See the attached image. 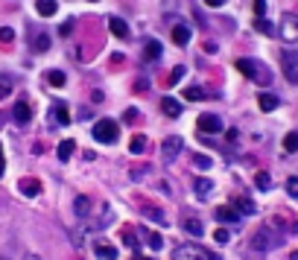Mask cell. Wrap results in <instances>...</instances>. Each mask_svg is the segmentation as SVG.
I'll list each match as a JSON object with an SVG mask.
<instances>
[{
    "instance_id": "2e32d148",
    "label": "cell",
    "mask_w": 298,
    "mask_h": 260,
    "mask_svg": "<svg viewBox=\"0 0 298 260\" xmlns=\"http://www.w3.org/2000/svg\"><path fill=\"white\" fill-rule=\"evenodd\" d=\"M214 216L219 219V222H237V219H240V213L234 211L231 205H222V208H216V211H214Z\"/></svg>"
},
{
    "instance_id": "e0dca14e",
    "label": "cell",
    "mask_w": 298,
    "mask_h": 260,
    "mask_svg": "<svg viewBox=\"0 0 298 260\" xmlns=\"http://www.w3.org/2000/svg\"><path fill=\"white\" fill-rule=\"evenodd\" d=\"M108 29H111L117 38H129V26H126L123 18H108Z\"/></svg>"
},
{
    "instance_id": "bcb514c9",
    "label": "cell",
    "mask_w": 298,
    "mask_h": 260,
    "mask_svg": "<svg viewBox=\"0 0 298 260\" xmlns=\"http://www.w3.org/2000/svg\"><path fill=\"white\" fill-rule=\"evenodd\" d=\"M91 100H94V103H103L106 96H103V91H94V94H91Z\"/></svg>"
},
{
    "instance_id": "9a60e30c",
    "label": "cell",
    "mask_w": 298,
    "mask_h": 260,
    "mask_svg": "<svg viewBox=\"0 0 298 260\" xmlns=\"http://www.w3.org/2000/svg\"><path fill=\"white\" fill-rule=\"evenodd\" d=\"M161 59V41H146V47H143V61L149 64V61H158Z\"/></svg>"
},
{
    "instance_id": "f907efd6",
    "label": "cell",
    "mask_w": 298,
    "mask_h": 260,
    "mask_svg": "<svg viewBox=\"0 0 298 260\" xmlns=\"http://www.w3.org/2000/svg\"><path fill=\"white\" fill-rule=\"evenodd\" d=\"M26 260H38V257H36V254H32V257H26Z\"/></svg>"
},
{
    "instance_id": "c3c4849f",
    "label": "cell",
    "mask_w": 298,
    "mask_h": 260,
    "mask_svg": "<svg viewBox=\"0 0 298 260\" xmlns=\"http://www.w3.org/2000/svg\"><path fill=\"white\" fill-rule=\"evenodd\" d=\"M289 260H298V248H295V251H292V254H289Z\"/></svg>"
},
{
    "instance_id": "7a4b0ae2",
    "label": "cell",
    "mask_w": 298,
    "mask_h": 260,
    "mask_svg": "<svg viewBox=\"0 0 298 260\" xmlns=\"http://www.w3.org/2000/svg\"><path fill=\"white\" fill-rule=\"evenodd\" d=\"M173 260H219L214 251H208L199 243H181L176 251H173Z\"/></svg>"
},
{
    "instance_id": "7c38bea8",
    "label": "cell",
    "mask_w": 298,
    "mask_h": 260,
    "mask_svg": "<svg viewBox=\"0 0 298 260\" xmlns=\"http://www.w3.org/2000/svg\"><path fill=\"white\" fill-rule=\"evenodd\" d=\"M161 111H164L167 117H179L181 114V103L176 100V96H164V100H161Z\"/></svg>"
},
{
    "instance_id": "8fae6325",
    "label": "cell",
    "mask_w": 298,
    "mask_h": 260,
    "mask_svg": "<svg viewBox=\"0 0 298 260\" xmlns=\"http://www.w3.org/2000/svg\"><path fill=\"white\" fill-rule=\"evenodd\" d=\"M173 41H176L179 47H184V44L190 41V26L184 24V21H181V24H176V26H173Z\"/></svg>"
},
{
    "instance_id": "e575fe53",
    "label": "cell",
    "mask_w": 298,
    "mask_h": 260,
    "mask_svg": "<svg viewBox=\"0 0 298 260\" xmlns=\"http://www.w3.org/2000/svg\"><path fill=\"white\" fill-rule=\"evenodd\" d=\"M286 193H289L292 199H298V176H289V178H286Z\"/></svg>"
},
{
    "instance_id": "83f0119b",
    "label": "cell",
    "mask_w": 298,
    "mask_h": 260,
    "mask_svg": "<svg viewBox=\"0 0 298 260\" xmlns=\"http://www.w3.org/2000/svg\"><path fill=\"white\" fill-rule=\"evenodd\" d=\"M284 152H298V132H289L284 138Z\"/></svg>"
},
{
    "instance_id": "ab89813d",
    "label": "cell",
    "mask_w": 298,
    "mask_h": 260,
    "mask_svg": "<svg viewBox=\"0 0 298 260\" xmlns=\"http://www.w3.org/2000/svg\"><path fill=\"white\" fill-rule=\"evenodd\" d=\"M263 12H266V0H254V15L263 18Z\"/></svg>"
},
{
    "instance_id": "cb8c5ba5",
    "label": "cell",
    "mask_w": 298,
    "mask_h": 260,
    "mask_svg": "<svg viewBox=\"0 0 298 260\" xmlns=\"http://www.w3.org/2000/svg\"><path fill=\"white\" fill-rule=\"evenodd\" d=\"M184 228H187L193 237H202V234H205V225L199 222L196 216H187V219H184Z\"/></svg>"
},
{
    "instance_id": "f35d334b",
    "label": "cell",
    "mask_w": 298,
    "mask_h": 260,
    "mask_svg": "<svg viewBox=\"0 0 298 260\" xmlns=\"http://www.w3.org/2000/svg\"><path fill=\"white\" fill-rule=\"evenodd\" d=\"M214 240H216V243H222V246H225V243H228V240H231V237H228V231H225V228H219V231H216V234H214Z\"/></svg>"
},
{
    "instance_id": "3957f363",
    "label": "cell",
    "mask_w": 298,
    "mask_h": 260,
    "mask_svg": "<svg viewBox=\"0 0 298 260\" xmlns=\"http://www.w3.org/2000/svg\"><path fill=\"white\" fill-rule=\"evenodd\" d=\"M281 243H284L281 234H275V231H269V228H260V231L249 240V248L251 251H272V248H278Z\"/></svg>"
},
{
    "instance_id": "d6a6232c",
    "label": "cell",
    "mask_w": 298,
    "mask_h": 260,
    "mask_svg": "<svg viewBox=\"0 0 298 260\" xmlns=\"http://www.w3.org/2000/svg\"><path fill=\"white\" fill-rule=\"evenodd\" d=\"M146 216H149V219H155L158 225H167V216H164V211H155V208H146Z\"/></svg>"
},
{
    "instance_id": "7dc6e473",
    "label": "cell",
    "mask_w": 298,
    "mask_h": 260,
    "mask_svg": "<svg viewBox=\"0 0 298 260\" xmlns=\"http://www.w3.org/2000/svg\"><path fill=\"white\" fill-rule=\"evenodd\" d=\"M164 9H167V12H173V9H176V0H164Z\"/></svg>"
},
{
    "instance_id": "ffe728a7",
    "label": "cell",
    "mask_w": 298,
    "mask_h": 260,
    "mask_svg": "<svg viewBox=\"0 0 298 260\" xmlns=\"http://www.w3.org/2000/svg\"><path fill=\"white\" fill-rule=\"evenodd\" d=\"M193 187H196V196H199V199H208L211 190H214V181H208V178H196Z\"/></svg>"
},
{
    "instance_id": "4316f807",
    "label": "cell",
    "mask_w": 298,
    "mask_h": 260,
    "mask_svg": "<svg viewBox=\"0 0 298 260\" xmlns=\"http://www.w3.org/2000/svg\"><path fill=\"white\" fill-rule=\"evenodd\" d=\"M254 184H257V190H272V178H269V173H257L254 176Z\"/></svg>"
},
{
    "instance_id": "4fadbf2b",
    "label": "cell",
    "mask_w": 298,
    "mask_h": 260,
    "mask_svg": "<svg viewBox=\"0 0 298 260\" xmlns=\"http://www.w3.org/2000/svg\"><path fill=\"white\" fill-rule=\"evenodd\" d=\"M50 117H53V123H59V126H68V123H71V111H68V106L56 103L53 111H50Z\"/></svg>"
},
{
    "instance_id": "5b68a950",
    "label": "cell",
    "mask_w": 298,
    "mask_h": 260,
    "mask_svg": "<svg viewBox=\"0 0 298 260\" xmlns=\"http://www.w3.org/2000/svg\"><path fill=\"white\" fill-rule=\"evenodd\" d=\"M94 138L100 143H114L120 138V126L114 123V120H100L94 126Z\"/></svg>"
},
{
    "instance_id": "484cf974",
    "label": "cell",
    "mask_w": 298,
    "mask_h": 260,
    "mask_svg": "<svg viewBox=\"0 0 298 260\" xmlns=\"http://www.w3.org/2000/svg\"><path fill=\"white\" fill-rule=\"evenodd\" d=\"M12 76H6V73H0V100H6V96L12 94Z\"/></svg>"
},
{
    "instance_id": "4dcf8cb0",
    "label": "cell",
    "mask_w": 298,
    "mask_h": 260,
    "mask_svg": "<svg viewBox=\"0 0 298 260\" xmlns=\"http://www.w3.org/2000/svg\"><path fill=\"white\" fill-rule=\"evenodd\" d=\"M254 26H257V32H263V36H275V26L266 21V18H257L254 21Z\"/></svg>"
},
{
    "instance_id": "603a6c76",
    "label": "cell",
    "mask_w": 298,
    "mask_h": 260,
    "mask_svg": "<svg viewBox=\"0 0 298 260\" xmlns=\"http://www.w3.org/2000/svg\"><path fill=\"white\" fill-rule=\"evenodd\" d=\"M73 149H76V141H61L59 149H56V155H59V161H68L73 155Z\"/></svg>"
},
{
    "instance_id": "f1b7e54d",
    "label": "cell",
    "mask_w": 298,
    "mask_h": 260,
    "mask_svg": "<svg viewBox=\"0 0 298 260\" xmlns=\"http://www.w3.org/2000/svg\"><path fill=\"white\" fill-rule=\"evenodd\" d=\"M32 47H36V53H47V50H50V38L41 32V36L32 38Z\"/></svg>"
},
{
    "instance_id": "60d3db41",
    "label": "cell",
    "mask_w": 298,
    "mask_h": 260,
    "mask_svg": "<svg viewBox=\"0 0 298 260\" xmlns=\"http://www.w3.org/2000/svg\"><path fill=\"white\" fill-rule=\"evenodd\" d=\"M138 117H141V114H138V108H129V111L123 114V120H126V123H135Z\"/></svg>"
},
{
    "instance_id": "8d00e7d4",
    "label": "cell",
    "mask_w": 298,
    "mask_h": 260,
    "mask_svg": "<svg viewBox=\"0 0 298 260\" xmlns=\"http://www.w3.org/2000/svg\"><path fill=\"white\" fill-rule=\"evenodd\" d=\"M193 164L199 167V170H211V158L208 155H193Z\"/></svg>"
},
{
    "instance_id": "5bb4252c",
    "label": "cell",
    "mask_w": 298,
    "mask_h": 260,
    "mask_svg": "<svg viewBox=\"0 0 298 260\" xmlns=\"http://www.w3.org/2000/svg\"><path fill=\"white\" fill-rule=\"evenodd\" d=\"M36 9L41 18H53V15L59 12V3L56 0H36Z\"/></svg>"
},
{
    "instance_id": "7402d4cb",
    "label": "cell",
    "mask_w": 298,
    "mask_h": 260,
    "mask_svg": "<svg viewBox=\"0 0 298 260\" xmlns=\"http://www.w3.org/2000/svg\"><path fill=\"white\" fill-rule=\"evenodd\" d=\"M73 211H76V216H79V219H85V216H88V211H91V202H88V196H76V202H73Z\"/></svg>"
},
{
    "instance_id": "f6af8a7d",
    "label": "cell",
    "mask_w": 298,
    "mask_h": 260,
    "mask_svg": "<svg viewBox=\"0 0 298 260\" xmlns=\"http://www.w3.org/2000/svg\"><path fill=\"white\" fill-rule=\"evenodd\" d=\"M123 243H126V246H135V243H138V240H135V237H131L129 231H126V237H123Z\"/></svg>"
},
{
    "instance_id": "7bdbcfd3",
    "label": "cell",
    "mask_w": 298,
    "mask_h": 260,
    "mask_svg": "<svg viewBox=\"0 0 298 260\" xmlns=\"http://www.w3.org/2000/svg\"><path fill=\"white\" fill-rule=\"evenodd\" d=\"M6 173V158H3V143H0V178Z\"/></svg>"
},
{
    "instance_id": "f546056e",
    "label": "cell",
    "mask_w": 298,
    "mask_h": 260,
    "mask_svg": "<svg viewBox=\"0 0 298 260\" xmlns=\"http://www.w3.org/2000/svg\"><path fill=\"white\" fill-rule=\"evenodd\" d=\"M143 237H146V246H149V248H155V251H158L161 246H164V237H158L155 231H146Z\"/></svg>"
},
{
    "instance_id": "d4e9b609",
    "label": "cell",
    "mask_w": 298,
    "mask_h": 260,
    "mask_svg": "<svg viewBox=\"0 0 298 260\" xmlns=\"http://www.w3.org/2000/svg\"><path fill=\"white\" fill-rule=\"evenodd\" d=\"M257 106H260V111H275V108H278V96H272V94H260Z\"/></svg>"
},
{
    "instance_id": "ac0fdd59",
    "label": "cell",
    "mask_w": 298,
    "mask_h": 260,
    "mask_svg": "<svg viewBox=\"0 0 298 260\" xmlns=\"http://www.w3.org/2000/svg\"><path fill=\"white\" fill-rule=\"evenodd\" d=\"M231 208H234V211H237V213H254V202H251L249 196H237Z\"/></svg>"
},
{
    "instance_id": "30bf717a",
    "label": "cell",
    "mask_w": 298,
    "mask_h": 260,
    "mask_svg": "<svg viewBox=\"0 0 298 260\" xmlns=\"http://www.w3.org/2000/svg\"><path fill=\"white\" fill-rule=\"evenodd\" d=\"M18 190H21L24 196H29V199H32V196H38V193H41V181H38V178H21V181H18Z\"/></svg>"
},
{
    "instance_id": "681fc988",
    "label": "cell",
    "mask_w": 298,
    "mask_h": 260,
    "mask_svg": "<svg viewBox=\"0 0 298 260\" xmlns=\"http://www.w3.org/2000/svg\"><path fill=\"white\" fill-rule=\"evenodd\" d=\"M131 260H149V257H143V254H138V257H131Z\"/></svg>"
},
{
    "instance_id": "74e56055",
    "label": "cell",
    "mask_w": 298,
    "mask_h": 260,
    "mask_svg": "<svg viewBox=\"0 0 298 260\" xmlns=\"http://www.w3.org/2000/svg\"><path fill=\"white\" fill-rule=\"evenodd\" d=\"M12 38H15V29H12V26H0V41H3V44H9Z\"/></svg>"
},
{
    "instance_id": "ba28073f",
    "label": "cell",
    "mask_w": 298,
    "mask_h": 260,
    "mask_svg": "<svg viewBox=\"0 0 298 260\" xmlns=\"http://www.w3.org/2000/svg\"><path fill=\"white\" fill-rule=\"evenodd\" d=\"M12 117H15V123H18V126H26V123H29V117H32V108H29V103H26V100H18V103H15Z\"/></svg>"
},
{
    "instance_id": "1f68e13d",
    "label": "cell",
    "mask_w": 298,
    "mask_h": 260,
    "mask_svg": "<svg viewBox=\"0 0 298 260\" xmlns=\"http://www.w3.org/2000/svg\"><path fill=\"white\" fill-rule=\"evenodd\" d=\"M47 82L53 85V88H61V85H64V73H61V71H50L47 73Z\"/></svg>"
},
{
    "instance_id": "816d5d0a",
    "label": "cell",
    "mask_w": 298,
    "mask_h": 260,
    "mask_svg": "<svg viewBox=\"0 0 298 260\" xmlns=\"http://www.w3.org/2000/svg\"><path fill=\"white\" fill-rule=\"evenodd\" d=\"M0 260H9V257H0Z\"/></svg>"
},
{
    "instance_id": "ee69618b",
    "label": "cell",
    "mask_w": 298,
    "mask_h": 260,
    "mask_svg": "<svg viewBox=\"0 0 298 260\" xmlns=\"http://www.w3.org/2000/svg\"><path fill=\"white\" fill-rule=\"evenodd\" d=\"M222 3H225V0H205V6H211V9H219Z\"/></svg>"
},
{
    "instance_id": "52a82bcc",
    "label": "cell",
    "mask_w": 298,
    "mask_h": 260,
    "mask_svg": "<svg viewBox=\"0 0 298 260\" xmlns=\"http://www.w3.org/2000/svg\"><path fill=\"white\" fill-rule=\"evenodd\" d=\"M196 126H199L202 135H216V132H222V120L216 117V114H202Z\"/></svg>"
},
{
    "instance_id": "d6986e66",
    "label": "cell",
    "mask_w": 298,
    "mask_h": 260,
    "mask_svg": "<svg viewBox=\"0 0 298 260\" xmlns=\"http://www.w3.org/2000/svg\"><path fill=\"white\" fill-rule=\"evenodd\" d=\"M94 251H96V257H103V260H114L117 257V248L108 246V243H96Z\"/></svg>"
},
{
    "instance_id": "9c48e42d",
    "label": "cell",
    "mask_w": 298,
    "mask_h": 260,
    "mask_svg": "<svg viewBox=\"0 0 298 260\" xmlns=\"http://www.w3.org/2000/svg\"><path fill=\"white\" fill-rule=\"evenodd\" d=\"M179 152H181V138H167V141H164V146H161V158L170 164V161H173Z\"/></svg>"
},
{
    "instance_id": "8992f818",
    "label": "cell",
    "mask_w": 298,
    "mask_h": 260,
    "mask_svg": "<svg viewBox=\"0 0 298 260\" xmlns=\"http://www.w3.org/2000/svg\"><path fill=\"white\" fill-rule=\"evenodd\" d=\"M278 36H281V41H286V44H292V41H298V15H284L281 18V26H278Z\"/></svg>"
},
{
    "instance_id": "44dd1931",
    "label": "cell",
    "mask_w": 298,
    "mask_h": 260,
    "mask_svg": "<svg viewBox=\"0 0 298 260\" xmlns=\"http://www.w3.org/2000/svg\"><path fill=\"white\" fill-rule=\"evenodd\" d=\"M146 143H149V141H146L143 135H135V138L129 141V152L131 155H143V152H146Z\"/></svg>"
},
{
    "instance_id": "6da1fadb",
    "label": "cell",
    "mask_w": 298,
    "mask_h": 260,
    "mask_svg": "<svg viewBox=\"0 0 298 260\" xmlns=\"http://www.w3.org/2000/svg\"><path fill=\"white\" fill-rule=\"evenodd\" d=\"M237 71L246 73L251 82L263 85V88L272 82V71H269V68H266L260 59H237Z\"/></svg>"
},
{
    "instance_id": "d590c367",
    "label": "cell",
    "mask_w": 298,
    "mask_h": 260,
    "mask_svg": "<svg viewBox=\"0 0 298 260\" xmlns=\"http://www.w3.org/2000/svg\"><path fill=\"white\" fill-rule=\"evenodd\" d=\"M181 76H184V68H181V64H179V68H173V71H170V76H167V85H176V82H179V79H181Z\"/></svg>"
},
{
    "instance_id": "277c9868",
    "label": "cell",
    "mask_w": 298,
    "mask_h": 260,
    "mask_svg": "<svg viewBox=\"0 0 298 260\" xmlns=\"http://www.w3.org/2000/svg\"><path fill=\"white\" fill-rule=\"evenodd\" d=\"M281 71H284L286 82L289 85H298V53L295 50H281Z\"/></svg>"
},
{
    "instance_id": "b9f144b4",
    "label": "cell",
    "mask_w": 298,
    "mask_h": 260,
    "mask_svg": "<svg viewBox=\"0 0 298 260\" xmlns=\"http://www.w3.org/2000/svg\"><path fill=\"white\" fill-rule=\"evenodd\" d=\"M59 32H61V36H71V32H73V21H64V24L59 26Z\"/></svg>"
},
{
    "instance_id": "836d02e7",
    "label": "cell",
    "mask_w": 298,
    "mask_h": 260,
    "mask_svg": "<svg viewBox=\"0 0 298 260\" xmlns=\"http://www.w3.org/2000/svg\"><path fill=\"white\" fill-rule=\"evenodd\" d=\"M184 96H187L190 103H199V100H205V91H202V88H187V91H184Z\"/></svg>"
}]
</instances>
